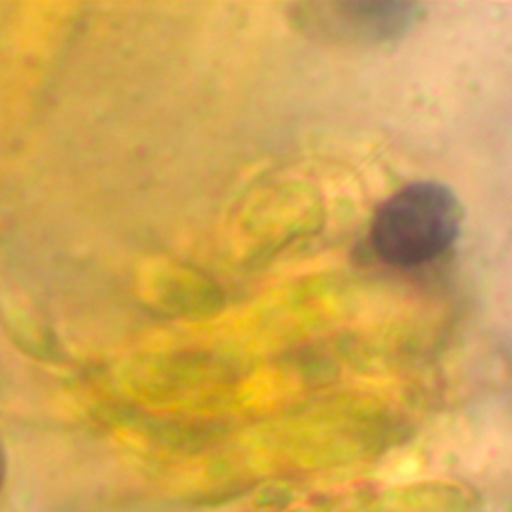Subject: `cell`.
<instances>
[{
    "instance_id": "cell-1",
    "label": "cell",
    "mask_w": 512,
    "mask_h": 512,
    "mask_svg": "<svg viewBox=\"0 0 512 512\" xmlns=\"http://www.w3.org/2000/svg\"><path fill=\"white\" fill-rule=\"evenodd\" d=\"M460 224V202L446 186L416 182L394 192L378 208L370 226V244L390 266H418L446 252Z\"/></svg>"
},
{
    "instance_id": "cell-2",
    "label": "cell",
    "mask_w": 512,
    "mask_h": 512,
    "mask_svg": "<svg viewBox=\"0 0 512 512\" xmlns=\"http://www.w3.org/2000/svg\"><path fill=\"white\" fill-rule=\"evenodd\" d=\"M302 22L308 30L344 42H382L402 34L418 14L404 2H336L306 4Z\"/></svg>"
}]
</instances>
